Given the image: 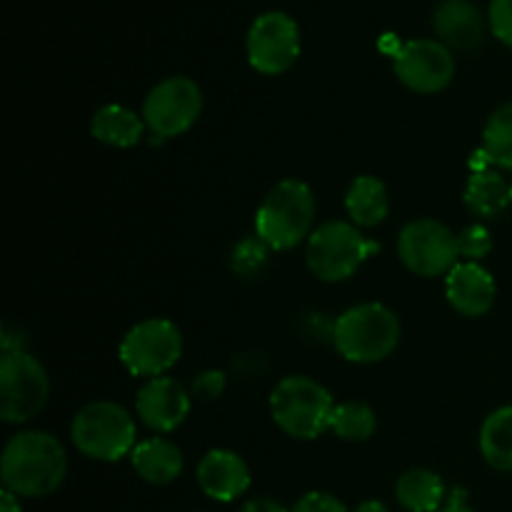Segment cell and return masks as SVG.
Returning <instances> with one entry per match:
<instances>
[{
  "mask_svg": "<svg viewBox=\"0 0 512 512\" xmlns=\"http://www.w3.org/2000/svg\"><path fill=\"white\" fill-rule=\"evenodd\" d=\"M68 475V455L55 435L25 430L5 443L0 458L3 488L18 498H45L63 485Z\"/></svg>",
  "mask_w": 512,
  "mask_h": 512,
  "instance_id": "cell-1",
  "label": "cell"
},
{
  "mask_svg": "<svg viewBox=\"0 0 512 512\" xmlns=\"http://www.w3.org/2000/svg\"><path fill=\"white\" fill-rule=\"evenodd\" d=\"M315 195L303 180H280L255 213V235L270 250H293L313 233Z\"/></svg>",
  "mask_w": 512,
  "mask_h": 512,
  "instance_id": "cell-2",
  "label": "cell"
},
{
  "mask_svg": "<svg viewBox=\"0 0 512 512\" xmlns=\"http://www.w3.org/2000/svg\"><path fill=\"white\" fill-rule=\"evenodd\" d=\"M400 320L388 305L363 303L348 308L333 325L335 350L350 363L370 365L388 358L400 343Z\"/></svg>",
  "mask_w": 512,
  "mask_h": 512,
  "instance_id": "cell-3",
  "label": "cell"
},
{
  "mask_svg": "<svg viewBox=\"0 0 512 512\" xmlns=\"http://www.w3.org/2000/svg\"><path fill=\"white\" fill-rule=\"evenodd\" d=\"M275 425L295 440H315L330 430L335 400L320 383L305 375H290L270 395Z\"/></svg>",
  "mask_w": 512,
  "mask_h": 512,
  "instance_id": "cell-4",
  "label": "cell"
},
{
  "mask_svg": "<svg viewBox=\"0 0 512 512\" xmlns=\"http://www.w3.org/2000/svg\"><path fill=\"white\" fill-rule=\"evenodd\" d=\"M378 250L380 245L365 238L355 223L330 220L310 233L305 245V263L310 273L323 283H343Z\"/></svg>",
  "mask_w": 512,
  "mask_h": 512,
  "instance_id": "cell-5",
  "label": "cell"
},
{
  "mask_svg": "<svg viewBox=\"0 0 512 512\" xmlns=\"http://www.w3.org/2000/svg\"><path fill=\"white\" fill-rule=\"evenodd\" d=\"M73 445L90 460L118 463L135 450V420L128 410L110 400H98L80 410L70 425Z\"/></svg>",
  "mask_w": 512,
  "mask_h": 512,
  "instance_id": "cell-6",
  "label": "cell"
},
{
  "mask_svg": "<svg viewBox=\"0 0 512 512\" xmlns=\"http://www.w3.org/2000/svg\"><path fill=\"white\" fill-rule=\"evenodd\" d=\"M50 398V380L40 360L25 350H3L0 358V418L8 425L28 423Z\"/></svg>",
  "mask_w": 512,
  "mask_h": 512,
  "instance_id": "cell-7",
  "label": "cell"
},
{
  "mask_svg": "<svg viewBox=\"0 0 512 512\" xmlns=\"http://www.w3.org/2000/svg\"><path fill=\"white\" fill-rule=\"evenodd\" d=\"M183 358V335L165 318L133 325L120 343V363L138 378H160Z\"/></svg>",
  "mask_w": 512,
  "mask_h": 512,
  "instance_id": "cell-8",
  "label": "cell"
},
{
  "mask_svg": "<svg viewBox=\"0 0 512 512\" xmlns=\"http://www.w3.org/2000/svg\"><path fill=\"white\" fill-rule=\"evenodd\" d=\"M203 93L198 83L185 75L165 78L145 95L143 120L155 138H178L188 133L200 118Z\"/></svg>",
  "mask_w": 512,
  "mask_h": 512,
  "instance_id": "cell-9",
  "label": "cell"
},
{
  "mask_svg": "<svg viewBox=\"0 0 512 512\" xmlns=\"http://www.w3.org/2000/svg\"><path fill=\"white\" fill-rule=\"evenodd\" d=\"M400 263L420 278H438L458 265V235L433 218H418L400 230Z\"/></svg>",
  "mask_w": 512,
  "mask_h": 512,
  "instance_id": "cell-10",
  "label": "cell"
},
{
  "mask_svg": "<svg viewBox=\"0 0 512 512\" xmlns=\"http://www.w3.org/2000/svg\"><path fill=\"white\" fill-rule=\"evenodd\" d=\"M245 50H248L250 65L258 73H285L300 55L298 23L283 10H268L258 15L248 30Z\"/></svg>",
  "mask_w": 512,
  "mask_h": 512,
  "instance_id": "cell-11",
  "label": "cell"
},
{
  "mask_svg": "<svg viewBox=\"0 0 512 512\" xmlns=\"http://www.w3.org/2000/svg\"><path fill=\"white\" fill-rule=\"evenodd\" d=\"M395 75L415 93H440L455 75V58L440 40L418 38L403 43L395 53Z\"/></svg>",
  "mask_w": 512,
  "mask_h": 512,
  "instance_id": "cell-12",
  "label": "cell"
},
{
  "mask_svg": "<svg viewBox=\"0 0 512 512\" xmlns=\"http://www.w3.org/2000/svg\"><path fill=\"white\" fill-rule=\"evenodd\" d=\"M135 410H138V418L145 428L155 430V433H170V430L180 428L188 418V390L178 380L165 378V375L150 378L135 398Z\"/></svg>",
  "mask_w": 512,
  "mask_h": 512,
  "instance_id": "cell-13",
  "label": "cell"
},
{
  "mask_svg": "<svg viewBox=\"0 0 512 512\" xmlns=\"http://www.w3.org/2000/svg\"><path fill=\"white\" fill-rule=\"evenodd\" d=\"M198 485L210 500L233 503L250 488V468L233 450H210L198 465Z\"/></svg>",
  "mask_w": 512,
  "mask_h": 512,
  "instance_id": "cell-14",
  "label": "cell"
},
{
  "mask_svg": "<svg viewBox=\"0 0 512 512\" xmlns=\"http://www.w3.org/2000/svg\"><path fill=\"white\" fill-rule=\"evenodd\" d=\"M495 293V278L480 263L463 260L445 278L448 303L465 318H480L488 313L495 303Z\"/></svg>",
  "mask_w": 512,
  "mask_h": 512,
  "instance_id": "cell-15",
  "label": "cell"
},
{
  "mask_svg": "<svg viewBox=\"0 0 512 512\" xmlns=\"http://www.w3.org/2000/svg\"><path fill=\"white\" fill-rule=\"evenodd\" d=\"M433 28L440 43L470 50L483 43L485 18L470 0H443L433 13Z\"/></svg>",
  "mask_w": 512,
  "mask_h": 512,
  "instance_id": "cell-16",
  "label": "cell"
},
{
  "mask_svg": "<svg viewBox=\"0 0 512 512\" xmlns=\"http://www.w3.org/2000/svg\"><path fill=\"white\" fill-rule=\"evenodd\" d=\"M135 473L150 485H168L183 473V453L165 438H148L130 453Z\"/></svg>",
  "mask_w": 512,
  "mask_h": 512,
  "instance_id": "cell-17",
  "label": "cell"
},
{
  "mask_svg": "<svg viewBox=\"0 0 512 512\" xmlns=\"http://www.w3.org/2000/svg\"><path fill=\"white\" fill-rule=\"evenodd\" d=\"M90 133L98 143L110 145V148H133L143 140L145 120L125 105L108 103L95 110L90 120Z\"/></svg>",
  "mask_w": 512,
  "mask_h": 512,
  "instance_id": "cell-18",
  "label": "cell"
},
{
  "mask_svg": "<svg viewBox=\"0 0 512 512\" xmlns=\"http://www.w3.org/2000/svg\"><path fill=\"white\" fill-rule=\"evenodd\" d=\"M463 203L475 218H498L512 205V183L498 170H478L465 185Z\"/></svg>",
  "mask_w": 512,
  "mask_h": 512,
  "instance_id": "cell-19",
  "label": "cell"
},
{
  "mask_svg": "<svg viewBox=\"0 0 512 512\" xmlns=\"http://www.w3.org/2000/svg\"><path fill=\"white\" fill-rule=\"evenodd\" d=\"M345 210L358 228H375L390 213L388 188L373 175H360L345 193Z\"/></svg>",
  "mask_w": 512,
  "mask_h": 512,
  "instance_id": "cell-20",
  "label": "cell"
},
{
  "mask_svg": "<svg viewBox=\"0 0 512 512\" xmlns=\"http://www.w3.org/2000/svg\"><path fill=\"white\" fill-rule=\"evenodd\" d=\"M395 498L408 512H438L445 503V483L433 470L413 468L400 475Z\"/></svg>",
  "mask_w": 512,
  "mask_h": 512,
  "instance_id": "cell-21",
  "label": "cell"
},
{
  "mask_svg": "<svg viewBox=\"0 0 512 512\" xmlns=\"http://www.w3.org/2000/svg\"><path fill=\"white\" fill-rule=\"evenodd\" d=\"M480 450L495 470H512V405L498 408L480 428Z\"/></svg>",
  "mask_w": 512,
  "mask_h": 512,
  "instance_id": "cell-22",
  "label": "cell"
},
{
  "mask_svg": "<svg viewBox=\"0 0 512 512\" xmlns=\"http://www.w3.org/2000/svg\"><path fill=\"white\" fill-rule=\"evenodd\" d=\"M480 150L493 168L512 170V100L493 110L485 123Z\"/></svg>",
  "mask_w": 512,
  "mask_h": 512,
  "instance_id": "cell-23",
  "label": "cell"
},
{
  "mask_svg": "<svg viewBox=\"0 0 512 512\" xmlns=\"http://www.w3.org/2000/svg\"><path fill=\"white\" fill-rule=\"evenodd\" d=\"M375 428H378V418H375V410L370 408L368 403L350 400V403L335 405L330 430H333L340 440L363 443V440L373 438Z\"/></svg>",
  "mask_w": 512,
  "mask_h": 512,
  "instance_id": "cell-24",
  "label": "cell"
},
{
  "mask_svg": "<svg viewBox=\"0 0 512 512\" xmlns=\"http://www.w3.org/2000/svg\"><path fill=\"white\" fill-rule=\"evenodd\" d=\"M268 250L270 248L258 238V235H255V238H245L235 245L230 265H233V270L238 275L250 278V275H255L258 270L265 268V263H268Z\"/></svg>",
  "mask_w": 512,
  "mask_h": 512,
  "instance_id": "cell-25",
  "label": "cell"
},
{
  "mask_svg": "<svg viewBox=\"0 0 512 512\" xmlns=\"http://www.w3.org/2000/svg\"><path fill=\"white\" fill-rule=\"evenodd\" d=\"M493 250V235L485 225L473 223L458 233V253L468 263H480Z\"/></svg>",
  "mask_w": 512,
  "mask_h": 512,
  "instance_id": "cell-26",
  "label": "cell"
},
{
  "mask_svg": "<svg viewBox=\"0 0 512 512\" xmlns=\"http://www.w3.org/2000/svg\"><path fill=\"white\" fill-rule=\"evenodd\" d=\"M488 23L495 38L512 48V0H490Z\"/></svg>",
  "mask_w": 512,
  "mask_h": 512,
  "instance_id": "cell-27",
  "label": "cell"
},
{
  "mask_svg": "<svg viewBox=\"0 0 512 512\" xmlns=\"http://www.w3.org/2000/svg\"><path fill=\"white\" fill-rule=\"evenodd\" d=\"M290 512H348V510H345V505L340 503L335 495L313 490V493L303 495V498L290 508Z\"/></svg>",
  "mask_w": 512,
  "mask_h": 512,
  "instance_id": "cell-28",
  "label": "cell"
},
{
  "mask_svg": "<svg viewBox=\"0 0 512 512\" xmlns=\"http://www.w3.org/2000/svg\"><path fill=\"white\" fill-rule=\"evenodd\" d=\"M225 388V375L218 373V370H208V373L198 375V380H195V390H198V395H203V398L213 400L218 398L220 393H223Z\"/></svg>",
  "mask_w": 512,
  "mask_h": 512,
  "instance_id": "cell-29",
  "label": "cell"
},
{
  "mask_svg": "<svg viewBox=\"0 0 512 512\" xmlns=\"http://www.w3.org/2000/svg\"><path fill=\"white\" fill-rule=\"evenodd\" d=\"M240 512H290V510L283 508V505L273 498H255V500H248V503L240 508Z\"/></svg>",
  "mask_w": 512,
  "mask_h": 512,
  "instance_id": "cell-30",
  "label": "cell"
},
{
  "mask_svg": "<svg viewBox=\"0 0 512 512\" xmlns=\"http://www.w3.org/2000/svg\"><path fill=\"white\" fill-rule=\"evenodd\" d=\"M0 512H23L18 495L3 488V493H0Z\"/></svg>",
  "mask_w": 512,
  "mask_h": 512,
  "instance_id": "cell-31",
  "label": "cell"
},
{
  "mask_svg": "<svg viewBox=\"0 0 512 512\" xmlns=\"http://www.w3.org/2000/svg\"><path fill=\"white\" fill-rule=\"evenodd\" d=\"M438 512H475V510L468 508V505H465L463 500H460V493H455L453 500H450L448 505H443V508H440Z\"/></svg>",
  "mask_w": 512,
  "mask_h": 512,
  "instance_id": "cell-32",
  "label": "cell"
},
{
  "mask_svg": "<svg viewBox=\"0 0 512 512\" xmlns=\"http://www.w3.org/2000/svg\"><path fill=\"white\" fill-rule=\"evenodd\" d=\"M353 512H390V510L385 508L380 500H365V503H360Z\"/></svg>",
  "mask_w": 512,
  "mask_h": 512,
  "instance_id": "cell-33",
  "label": "cell"
}]
</instances>
